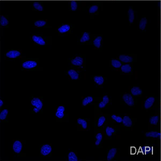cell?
<instances>
[{
	"mask_svg": "<svg viewBox=\"0 0 161 161\" xmlns=\"http://www.w3.org/2000/svg\"><path fill=\"white\" fill-rule=\"evenodd\" d=\"M128 20H129V22H130V24H132L133 23L134 20L135 19V14H134L133 9L131 8L128 9Z\"/></svg>",
	"mask_w": 161,
	"mask_h": 161,
	"instance_id": "cell-12",
	"label": "cell"
},
{
	"mask_svg": "<svg viewBox=\"0 0 161 161\" xmlns=\"http://www.w3.org/2000/svg\"><path fill=\"white\" fill-rule=\"evenodd\" d=\"M117 152V150L116 148H112L111 149H110V151L108 152V156H107L108 160L111 161L112 159H113L114 158Z\"/></svg>",
	"mask_w": 161,
	"mask_h": 161,
	"instance_id": "cell-16",
	"label": "cell"
},
{
	"mask_svg": "<svg viewBox=\"0 0 161 161\" xmlns=\"http://www.w3.org/2000/svg\"><path fill=\"white\" fill-rule=\"evenodd\" d=\"M105 120H106V119H105V118L104 117H103V116L99 118V120H98V126H102L103 125V124L104 123Z\"/></svg>",
	"mask_w": 161,
	"mask_h": 161,
	"instance_id": "cell-37",
	"label": "cell"
},
{
	"mask_svg": "<svg viewBox=\"0 0 161 161\" xmlns=\"http://www.w3.org/2000/svg\"><path fill=\"white\" fill-rule=\"evenodd\" d=\"M119 60L124 63H130L133 62V59L132 57L127 55H120L119 56Z\"/></svg>",
	"mask_w": 161,
	"mask_h": 161,
	"instance_id": "cell-9",
	"label": "cell"
},
{
	"mask_svg": "<svg viewBox=\"0 0 161 161\" xmlns=\"http://www.w3.org/2000/svg\"><path fill=\"white\" fill-rule=\"evenodd\" d=\"M31 104L33 106H35L36 108H33V111L35 112H38L42 107V101L38 98H34L32 101H31Z\"/></svg>",
	"mask_w": 161,
	"mask_h": 161,
	"instance_id": "cell-1",
	"label": "cell"
},
{
	"mask_svg": "<svg viewBox=\"0 0 161 161\" xmlns=\"http://www.w3.org/2000/svg\"><path fill=\"white\" fill-rule=\"evenodd\" d=\"M155 102V98L154 97H149L145 101L144 103V108L145 109L148 110L151 108L153 105H154V103Z\"/></svg>",
	"mask_w": 161,
	"mask_h": 161,
	"instance_id": "cell-3",
	"label": "cell"
},
{
	"mask_svg": "<svg viewBox=\"0 0 161 161\" xmlns=\"http://www.w3.org/2000/svg\"><path fill=\"white\" fill-rule=\"evenodd\" d=\"M32 39L35 42H36L38 44H39L40 45H45V42L44 41L42 37L33 36L32 37Z\"/></svg>",
	"mask_w": 161,
	"mask_h": 161,
	"instance_id": "cell-14",
	"label": "cell"
},
{
	"mask_svg": "<svg viewBox=\"0 0 161 161\" xmlns=\"http://www.w3.org/2000/svg\"><path fill=\"white\" fill-rule=\"evenodd\" d=\"M159 140H161V137H160V139H159Z\"/></svg>",
	"mask_w": 161,
	"mask_h": 161,
	"instance_id": "cell-41",
	"label": "cell"
},
{
	"mask_svg": "<svg viewBox=\"0 0 161 161\" xmlns=\"http://www.w3.org/2000/svg\"><path fill=\"white\" fill-rule=\"evenodd\" d=\"M90 39V37L89 33L87 32H84V34L83 35V36L80 39V42H86V41H88Z\"/></svg>",
	"mask_w": 161,
	"mask_h": 161,
	"instance_id": "cell-28",
	"label": "cell"
},
{
	"mask_svg": "<svg viewBox=\"0 0 161 161\" xmlns=\"http://www.w3.org/2000/svg\"><path fill=\"white\" fill-rule=\"evenodd\" d=\"M112 65L114 67V68H119L121 67L122 64L121 63L120 61L115 59H113L111 61Z\"/></svg>",
	"mask_w": 161,
	"mask_h": 161,
	"instance_id": "cell-23",
	"label": "cell"
},
{
	"mask_svg": "<svg viewBox=\"0 0 161 161\" xmlns=\"http://www.w3.org/2000/svg\"><path fill=\"white\" fill-rule=\"evenodd\" d=\"M77 123L79 124L82 125L83 128L84 129H86L87 127V123H86V121L84 120L83 119H80V118L78 119Z\"/></svg>",
	"mask_w": 161,
	"mask_h": 161,
	"instance_id": "cell-31",
	"label": "cell"
},
{
	"mask_svg": "<svg viewBox=\"0 0 161 161\" xmlns=\"http://www.w3.org/2000/svg\"><path fill=\"white\" fill-rule=\"evenodd\" d=\"M98 6H92L90 8V9H89V13H91V14H93V13H95V12L98 10Z\"/></svg>",
	"mask_w": 161,
	"mask_h": 161,
	"instance_id": "cell-39",
	"label": "cell"
},
{
	"mask_svg": "<svg viewBox=\"0 0 161 161\" xmlns=\"http://www.w3.org/2000/svg\"><path fill=\"white\" fill-rule=\"evenodd\" d=\"M96 138L97 139V141L95 142V145L98 146L100 144L102 140L103 136L102 134L101 133L97 134V136H96Z\"/></svg>",
	"mask_w": 161,
	"mask_h": 161,
	"instance_id": "cell-35",
	"label": "cell"
},
{
	"mask_svg": "<svg viewBox=\"0 0 161 161\" xmlns=\"http://www.w3.org/2000/svg\"><path fill=\"white\" fill-rule=\"evenodd\" d=\"M68 73L73 80H77L79 78V74L74 70H70L68 71Z\"/></svg>",
	"mask_w": 161,
	"mask_h": 161,
	"instance_id": "cell-21",
	"label": "cell"
},
{
	"mask_svg": "<svg viewBox=\"0 0 161 161\" xmlns=\"http://www.w3.org/2000/svg\"><path fill=\"white\" fill-rule=\"evenodd\" d=\"M103 101L99 104V107L100 108H103L106 106V104L109 102V98L108 96H104L103 98Z\"/></svg>",
	"mask_w": 161,
	"mask_h": 161,
	"instance_id": "cell-20",
	"label": "cell"
},
{
	"mask_svg": "<svg viewBox=\"0 0 161 161\" xmlns=\"http://www.w3.org/2000/svg\"><path fill=\"white\" fill-rule=\"evenodd\" d=\"M37 62L33 61H29L23 64V67L26 69H31L37 66Z\"/></svg>",
	"mask_w": 161,
	"mask_h": 161,
	"instance_id": "cell-6",
	"label": "cell"
},
{
	"mask_svg": "<svg viewBox=\"0 0 161 161\" xmlns=\"http://www.w3.org/2000/svg\"><path fill=\"white\" fill-rule=\"evenodd\" d=\"M64 106H59V108H58L55 115L57 117H58L59 118H62L64 116Z\"/></svg>",
	"mask_w": 161,
	"mask_h": 161,
	"instance_id": "cell-17",
	"label": "cell"
},
{
	"mask_svg": "<svg viewBox=\"0 0 161 161\" xmlns=\"http://www.w3.org/2000/svg\"><path fill=\"white\" fill-rule=\"evenodd\" d=\"M130 92H131L132 95L137 96L141 95L142 93V90L139 86H133L131 89Z\"/></svg>",
	"mask_w": 161,
	"mask_h": 161,
	"instance_id": "cell-8",
	"label": "cell"
},
{
	"mask_svg": "<svg viewBox=\"0 0 161 161\" xmlns=\"http://www.w3.org/2000/svg\"><path fill=\"white\" fill-rule=\"evenodd\" d=\"M71 63L75 66H81L83 64V59L80 57H76L75 59L72 60Z\"/></svg>",
	"mask_w": 161,
	"mask_h": 161,
	"instance_id": "cell-18",
	"label": "cell"
},
{
	"mask_svg": "<svg viewBox=\"0 0 161 161\" xmlns=\"http://www.w3.org/2000/svg\"><path fill=\"white\" fill-rule=\"evenodd\" d=\"M51 147L50 145H44L41 148V153L44 156L47 155L51 152Z\"/></svg>",
	"mask_w": 161,
	"mask_h": 161,
	"instance_id": "cell-5",
	"label": "cell"
},
{
	"mask_svg": "<svg viewBox=\"0 0 161 161\" xmlns=\"http://www.w3.org/2000/svg\"><path fill=\"white\" fill-rule=\"evenodd\" d=\"M115 132V130L114 128L110 127H107L106 128V133L107 136H111L112 133Z\"/></svg>",
	"mask_w": 161,
	"mask_h": 161,
	"instance_id": "cell-30",
	"label": "cell"
},
{
	"mask_svg": "<svg viewBox=\"0 0 161 161\" xmlns=\"http://www.w3.org/2000/svg\"><path fill=\"white\" fill-rule=\"evenodd\" d=\"M77 8V3L74 1H71V9L72 11H75V10H76Z\"/></svg>",
	"mask_w": 161,
	"mask_h": 161,
	"instance_id": "cell-38",
	"label": "cell"
},
{
	"mask_svg": "<svg viewBox=\"0 0 161 161\" xmlns=\"http://www.w3.org/2000/svg\"><path fill=\"white\" fill-rule=\"evenodd\" d=\"M22 143L20 141H15L13 145V149L16 153H19L22 150Z\"/></svg>",
	"mask_w": 161,
	"mask_h": 161,
	"instance_id": "cell-10",
	"label": "cell"
},
{
	"mask_svg": "<svg viewBox=\"0 0 161 161\" xmlns=\"http://www.w3.org/2000/svg\"><path fill=\"white\" fill-rule=\"evenodd\" d=\"M46 24V22L45 20H37L35 23V26L37 27H42Z\"/></svg>",
	"mask_w": 161,
	"mask_h": 161,
	"instance_id": "cell-32",
	"label": "cell"
},
{
	"mask_svg": "<svg viewBox=\"0 0 161 161\" xmlns=\"http://www.w3.org/2000/svg\"><path fill=\"white\" fill-rule=\"evenodd\" d=\"M123 99L125 103L129 106H133L135 104L134 100L132 96L130 93H125L123 96Z\"/></svg>",
	"mask_w": 161,
	"mask_h": 161,
	"instance_id": "cell-2",
	"label": "cell"
},
{
	"mask_svg": "<svg viewBox=\"0 0 161 161\" xmlns=\"http://www.w3.org/2000/svg\"><path fill=\"white\" fill-rule=\"evenodd\" d=\"M121 70L124 73H130L132 71V67L130 66V64H124L121 67Z\"/></svg>",
	"mask_w": 161,
	"mask_h": 161,
	"instance_id": "cell-15",
	"label": "cell"
},
{
	"mask_svg": "<svg viewBox=\"0 0 161 161\" xmlns=\"http://www.w3.org/2000/svg\"><path fill=\"white\" fill-rule=\"evenodd\" d=\"M161 133L157 131H150L147 132L145 134V136L147 137H153V138H157L160 139L161 137Z\"/></svg>",
	"mask_w": 161,
	"mask_h": 161,
	"instance_id": "cell-4",
	"label": "cell"
},
{
	"mask_svg": "<svg viewBox=\"0 0 161 161\" xmlns=\"http://www.w3.org/2000/svg\"><path fill=\"white\" fill-rule=\"evenodd\" d=\"M123 124L125 126L130 127L133 125L132 119L129 116H125L123 118Z\"/></svg>",
	"mask_w": 161,
	"mask_h": 161,
	"instance_id": "cell-7",
	"label": "cell"
},
{
	"mask_svg": "<svg viewBox=\"0 0 161 161\" xmlns=\"http://www.w3.org/2000/svg\"><path fill=\"white\" fill-rule=\"evenodd\" d=\"M9 24L8 20L7 19L6 17H4L3 16H1V19H0V24L1 25L4 26L7 25Z\"/></svg>",
	"mask_w": 161,
	"mask_h": 161,
	"instance_id": "cell-27",
	"label": "cell"
},
{
	"mask_svg": "<svg viewBox=\"0 0 161 161\" xmlns=\"http://www.w3.org/2000/svg\"><path fill=\"white\" fill-rule=\"evenodd\" d=\"M94 80L98 85H102L104 81L102 76H95L94 77Z\"/></svg>",
	"mask_w": 161,
	"mask_h": 161,
	"instance_id": "cell-26",
	"label": "cell"
},
{
	"mask_svg": "<svg viewBox=\"0 0 161 161\" xmlns=\"http://www.w3.org/2000/svg\"><path fill=\"white\" fill-rule=\"evenodd\" d=\"M149 123L152 125H157L159 121V117L158 115L152 116L149 119Z\"/></svg>",
	"mask_w": 161,
	"mask_h": 161,
	"instance_id": "cell-19",
	"label": "cell"
},
{
	"mask_svg": "<svg viewBox=\"0 0 161 161\" xmlns=\"http://www.w3.org/2000/svg\"><path fill=\"white\" fill-rule=\"evenodd\" d=\"M93 101V98L92 97H87L84 98V100L83 101V105L86 106V105L88 104L89 103L92 102Z\"/></svg>",
	"mask_w": 161,
	"mask_h": 161,
	"instance_id": "cell-29",
	"label": "cell"
},
{
	"mask_svg": "<svg viewBox=\"0 0 161 161\" xmlns=\"http://www.w3.org/2000/svg\"><path fill=\"white\" fill-rule=\"evenodd\" d=\"M33 6L36 9L38 10L39 11H42L43 10L42 6L40 3H39L38 2H35L33 3Z\"/></svg>",
	"mask_w": 161,
	"mask_h": 161,
	"instance_id": "cell-34",
	"label": "cell"
},
{
	"mask_svg": "<svg viewBox=\"0 0 161 161\" xmlns=\"http://www.w3.org/2000/svg\"><path fill=\"white\" fill-rule=\"evenodd\" d=\"M68 159L69 161H77V156L73 152H70L68 155Z\"/></svg>",
	"mask_w": 161,
	"mask_h": 161,
	"instance_id": "cell-25",
	"label": "cell"
},
{
	"mask_svg": "<svg viewBox=\"0 0 161 161\" xmlns=\"http://www.w3.org/2000/svg\"><path fill=\"white\" fill-rule=\"evenodd\" d=\"M20 55V53L19 52L17 51H10L7 53L6 56L10 58H16Z\"/></svg>",
	"mask_w": 161,
	"mask_h": 161,
	"instance_id": "cell-11",
	"label": "cell"
},
{
	"mask_svg": "<svg viewBox=\"0 0 161 161\" xmlns=\"http://www.w3.org/2000/svg\"><path fill=\"white\" fill-rule=\"evenodd\" d=\"M8 113V111L7 110H3L0 114V119H1V120H4V119H6Z\"/></svg>",
	"mask_w": 161,
	"mask_h": 161,
	"instance_id": "cell-33",
	"label": "cell"
},
{
	"mask_svg": "<svg viewBox=\"0 0 161 161\" xmlns=\"http://www.w3.org/2000/svg\"><path fill=\"white\" fill-rule=\"evenodd\" d=\"M3 104V103L2 102V100H0V106H1V107L2 106Z\"/></svg>",
	"mask_w": 161,
	"mask_h": 161,
	"instance_id": "cell-40",
	"label": "cell"
},
{
	"mask_svg": "<svg viewBox=\"0 0 161 161\" xmlns=\"http://www.w3.org/2000/svg\"><path fill=\"white\" fill-rule=\"evenodd\" d=\"M102 40V37L99 36V37H97V38L94 40V41H93V44H94V45H95L96 47H97V48L100 47H101V42Z\"/></svg>",
	"mask_w": 161,
	"mask_h": 161,
	"instance_id": "cell-24",
	"label": "cell"
},
{
	"mask_svg": "<svg viewBox=\"0 0 161 161\" xmlns=\"http://www.w3.org/2000/svg\"><path fill=\"white\" fill-rule=\"evenodd\" d=\"M112 118L114 119V120H115L116 122L118 123H123V118L119 117V116H117V115H112Z\"/></svg>",
	"mask_w": 161,
	"mask_h": 161,
	"instance_id": "cell-36",
	"label": "cell"
},
{
	"mask_svg": "<svg viewBox=\"0 0 161 161\" xmlns=\"http://www.w3.org/2000/svg\"><path fill=\"white\" fill-rule=\"evenodd\" d=\"M147 24V19L145 17H143L142 19H141L140 21L139 28L142 31H144L146 28Z\"/></svg>",
	"mask_w": 161,
	"mask_h": 161,
	"instance_id": "cell-13",
	"label": "cell"
},
{
	"mask_svg": "<svg viewBox=\"0 0 161 161\" xmlns=\"http://www.w3.org/2000/svg\"><path fill=\"white\" fill-rule=\"evenodd\" d=\"M70 28V27L69 25H67V24L63 25L61 26L60 28L58 29V31L60 33H65V32H67L69 30Z\"/></svg>",
	"mask_w": 161,
	"mask_h": 161,
	"instance_id": "cell-22",
	"label": "cell"
}]
</instances>
